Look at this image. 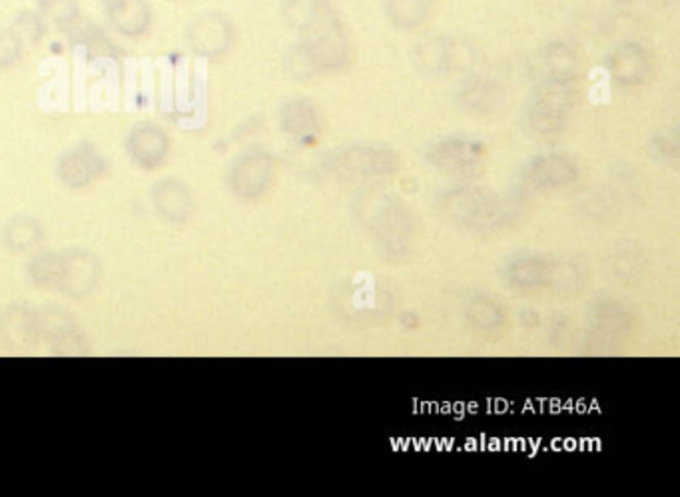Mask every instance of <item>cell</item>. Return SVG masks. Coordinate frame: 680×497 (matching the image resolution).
<instances>
[{
    "instance_id": "cell-1",
    "label": "cell",
    "mask_w": 680,
    "mask_h": 497,
    "mask_svg": "<svg viewBox=\"0 0 680 497\" xmlns=\"http://www.w3.org/2000/svg\"><path fill=\"white\" fill-rule=\"evenodd\" d=\"M288 16L302 31V52L314 71L348 69L352 38L331 0H292L288 2Z\"/></svg>"
},
{
    "instance_id": "cell-2",
    "label": "cell",
    "mask_w": 680,
    "mask_h": 497,
    "mask_svg": "<svg viewBox=\"0 0 680 497\" xmlns=\"http://www.w3.org/2000/svg\"><path fill=\"white\" fill-rule=\"evenodd\" d=\"M573 112V88L569 72H555L541 86L529 107V122L539 134H559Z\"/></svg>"
},
{
    "instance_id": "cell-3",
    "label": "cell",
    "mask_w": 680,
    "mask_h": 497,
    "mask_svg": "<svg viewBox=\"0 0 680 497\" xmlns=\"http://www.w3.org/2000/svg\"><path fill=\"white\" fill-rule=\"evenodd\" d=\"M186 36H189L190 47L199 54L218 57L230 47L234 28L222 14L208 12V14H202L196 21L190 23L189 35Z\"/></svg>"
},
{
    "instance_id": "cell-4",
    "label": "cell",
    "mask_w": 680,
    "mask_h": 497,
    "mask_svg": "<svg viewBox=\"0 0 680 497\" xmlns=\"http://www.w3.org/2000/svg\"><path fill=\"white\" fill-rule=\"evenodd\" d=\"M398 156L381 148H369V146H355L348 148L338 155L336 168L343 170L345 174L352 177H381L391 174L398 168Z\"/></svg>"
},
{
    "instance_id": "cell-5",
    "label": "cell",
    "mask_w": 680,
    "mask_h": 497,
    "mask_svg": "<svg viewBox=\"0 0 680 497\" xmlns=\"http://www.w3.org/2000/svg\"><path fill=\"white\" fill-rule=\"evenodd\" d=\"M501 198H493L491 194L483 192V190H471V192H461L456 196V201L451 204L453 216L463 222H470L473 228H489L493 222L507 218V210L499 204Z\"/></svg>"
},
{
    "instance_id": "cell-6",
    "label": "cell",
    "mask_w": 680,
    "mask_h": 497,
    "mask_svg": "<svg viewBox=\"0 0 680 497\" xmlns=\"http://www.w3.org/2000/svg\"><path fill=\"white\" fill-rule=\"evenodd\" d=\"M435 165L439 170L451 174H473L482 165L483 148L479 144L465 138H449L437 144L434 150Z\"/></svg>"
},
{
    "instance_id": "cell-7",
    "label": "cell",
    "mask_w": 680,
    "mask_h": 497,
    "mask_svg": "<svg viewBox=\"0 0 680 497\" xmlns=\"http://www.w3.org/2000/svg\"><path fill=\"white\" fill-rule=\"evenodd\" d=\"M282 124L286 132L300 141V143H316L319 132H321V119L317 112L316 105L309 100L298 98L288 102L282 112Z\"/></svg>"
},
{
    "instance_id": "cell-8",
    "label": "cell",
    "mask_w": 680,
    "mask_h": 497,
    "mask_svg": "<svg viewBox=\"0 0 680 497\" xmlns=\"http://www.w3.org/2000/svg\"><path fill=\"white\" fill-rule=\"evenodd\" d=\"M110 11V21L118 33L126 36H141L150 28L153 11L146 0H118Z\"/></svg>"
},
{
    "instance_id": "cell-9",
    "label": "cell",
    "mask_w": 680,
    "mask_h": 497,
    "mask_svg": "<svg viewBox=\"0 0 680 497\" xmlns=\"http://www.w3.org/2000/svg\"><path fill=\"white\" fill-rule=\"evenodd\" d=\"M166 134L156 126H141L136 129L130 138L132 155L142 160L144 165H156L166 155Z\"/></svg>"
},
{
    "instance_id": "cell-10",
    "label": "cell",
    "mask_w": 680,
    "mask_h": 497,
    "mask_svg": "<svg viewBox=\"0 0 680 497\" xmlns=\"http://www.w3.org/2000/svg\"><path fill=\"white\" fill-rule=\"evenodd\" d=\"M646 66H648V60L643 48L636 45H624L615 52V62L610 69L615 78H619L624 84H634L645 76Z\"/></svg>"
},
{
    "instance_id": "cell-11",
    "label": "cell",
    "mask_w": 680,
    "mask_h": 497,
    "mask_svg": "<svg viewBox=\"0 0 680 497\" xmlns=\"http://www.w3.org/2000/svg\"><path fill=\"white\" fill-rule=\"evenodd\" d=\"M434 0H388L391 23L401 28H415L427 21Z\"/></svg>"
},
{
    "instance_id": "cell-12",
    "label": "cell",
    "mask_w": 680,
    "mask_h": 497,
    "mask_svg": "<svg viewBox=\"0 0 680 497\" xmlns=\"http://www.w3.org/2000/svg\"><path fill=\"white\" fill-rule=\"evenodd\" d=\"M38 9L57 24H72L81 14L78 0H38Z\"/></svg>"
},
{
    "instance_id": "cell-13",
    "label": "cell",
    "mask_w": 680,
    "mask_h": 497,
    "mask_svg": "<svg viewBox=\"0 0 680 497\" xmlns=\"http://www.w3.org/2000/svg\"><path fill=\"white\" fill-rule=\"evenodd\" d=\"M11 31L19 36L21 43H36L42 36V21L33 12H23L21 16H16Z\"/></svg>"
},
{
    "instance_id": "cell-14",
    "label": "cell",
    "mask_w": 680,
    "mask_h": 497,
    "mask_svg": "<svg viewBox=\"0 0 680 497\" xmlns=\"http://www.w3.org/2000/svg\"><path fill=\"white\" fill-rule=\"evenodd\" d=\"M23 43L12 31H0V66H11L21 57Z\"/></svg>"
},
{
    "instance_id": "cell-15",
    "label": "cell",
    "mask_w": 680,
    "mask_h": 497,
    "mask_svg": "<svg viewBox=\"0 0 680 497\" xmlns=\"http://www.w3.org/2000/svg\"><path fill=\"white\" fill-rule=\"evenodd\" d=\"M102 2H105L106 7H112L118 0H102Z\"/></svg>"
}]
</instances>
